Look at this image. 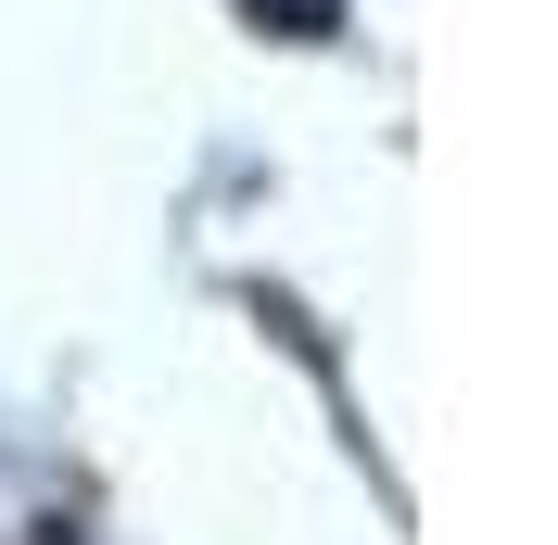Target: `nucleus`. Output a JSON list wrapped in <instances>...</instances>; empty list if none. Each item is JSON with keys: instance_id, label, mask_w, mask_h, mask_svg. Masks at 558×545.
<instances>
[{"instance_id": "obj_1", "label": "nucleus", "mask_w": 558, "mask_h": 545, "mask_svg": "<svg viewBox=\"0 0 558 545\" xmlns=\"http://www.w3.org/2000/svg\"><path fill=\"white\" fill-rule=\"evenodd\" d=\"M254 13H267V26H292V38H330V26H343V0H254Z\"/></svg>"}]
</instances>
